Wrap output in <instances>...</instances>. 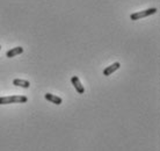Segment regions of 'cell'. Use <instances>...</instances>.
Returning a JSON list of instances; mask_svg holds the SVG:
<instances>
[{
    "label": "cell",
    "mask_w": 160,
    "mask_h": 151,
    "mask_svg": "<svg viewBox=\"0 0 160 151\" xmlns=\"http://www.w3.org/2000/svg\"><path fill=\"white\" fill-rule=\"evenodd\" d=\"M28 101L26 96H1L0 105H9V103H24Z\"/></svg>",
    "instance_id": "cell-1"
},
{
    "label": "cell",
    "mask_w": 160,
    "mask_h": 151,
    "mask_svg": "<svg viewBox=\"0 0 160 151\" xmlns=\"http://www.w3.org/2000/svg\"><path fill=\"white\" fill-rule=\"evenodd\" d=\"M22 52H23V48L22 47H15V48L11 49L9 51H7L6 56H7L8 58H12V57H15V56L22 54Z\"/></svg>",
    "instance_id": "cell-6"
},
{
    "label": "cell",
    "mask_w": 160,
    "mask_h": 151,
    "mask_svg": "<svg viewBox=\"0 0 160 151\" xmlns=\"http://www.w3.org/2000/svg\"><path fill=\"white\" fill-rule=\"evenodd\" d=\"M13 85L20 86V87H23V88H28L30 86V83L26 79H14L13 80Z\"/></svg>",
    "instance_id": "cell-7"
},
{
    "label": "cell",
    "mask_w": 160,
    "mask_h": 151,
    "mask_svg": "<svg viewBox=\"0 0 160 151\" xmlns=\"http://www.w3.org/2000/svg\"><path fill=\"white\" fill-rule=\"evenodd\" d=\"M71 83H72V85L74 86V88H76V91L79 93V94H82V93H85V87L84 85L81 84V81H80V79L77 77V76H73L72 78H71Z\"/></svg>",
    "instance_id": "cell-3"
},
{
    "label": "cell",
    "mask_w": 160,
    "mask_h": 151,
    "mask_svg": "<svg viewBox=\"0 0 160 151\" xmlns=\"http://www.w3.org/2000/svg\"><path fill=\"white\" fill-rule=\"evenodd\" d=\"M0 49H1V45H0Z\"/></svg>",
    "instance_id": "cell-8"
},
{
    "label": "cell",
    "mask_w": 160,
    "mask_h": 151,
    "mask_svg": "<svg viewBox=\"0 0 160 151\" xmlns=\"http://www.w3.org/2000/svg\"><path fill=\"white\" fill-rule=\"evenodd\" d=\"M156 13H157V8H154V7L148 8V9H145V11H140V12L132 13L131 15H130V19L133 20V21L140 20V19H143V18H146V16L156 14Z\"/></svg>",
    "instance_id": "cell-2"
},
{
    "label": "cell",
    "mask_w": 160,
    "mask_h": 151,
    "mask_svg": "<svg viewBox=\"0 0 160 151\" xmlns=\"http://www.w3.org/2000/svg\"><path fill=\"white\" fill-rule=\"evenodd\" d=\"M44 98L48 100V101H50V102L55 103V105H60V103L63 102L62 98L55 96V94H51V93H47V94H44Z\"/></svg>",
    "instance_id": "cell-5"
},
{
    "label": "cell",
    "mask_w": 160,
    "mask_h": 151,
    "mask_svg": "<svg viewBox=\"0 0 160 151\" xmlns=\"http://www.w3.org/2000/svg\"><path fill=\"white\" fill-rule=\"evenodd\" d=\"M120 68H121V64L118 63V62H115L114 64H112V65H109V66H107V68L104 69L103 76L108 77V76H110L112 73H114V72L116 71V70H118Z\"/></svg>",
    "instance_id": "cell-4"
}]
</instances>
